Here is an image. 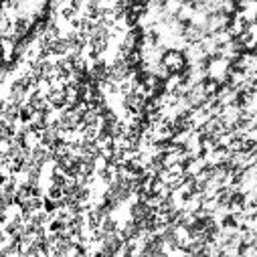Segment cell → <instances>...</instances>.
Listing matches in <instances>:
<instances>
[{
    "label": "cell",
    "mask_w": 257,
    "mask_h": 257,
    "mask_svg": "<svg viewBox=\"0 0 257 257\" xmlns=\"http://www.w3.org/2000/svg\"><path fill=\"white\" fill-rule=\"evenodd\" d=\"M160 63L170 71V73H180L188 63H186V57L182 51L178 49H164L162 57H160Z\"/></svg>",
    "instance_id": "6da1fadb"
},
{
    "label": "cell",
    "mask_w": 257,
    "mask_h": 257,
    "mask_svg": "<svg viewBox=\"0 0 257 257\" xmlns=\"http://www.w3.org/2000/svg\"><path fill=\"white\" fill-rule=\"evenodd\" d=\"M11 148H13L11 140H9V138H5V136H0V156H9Z\"/></svg>",
    "instance_id": "7a4b0ae2"
}]
</instances>
